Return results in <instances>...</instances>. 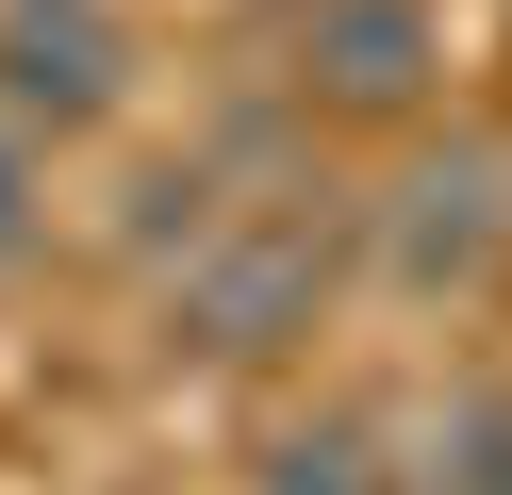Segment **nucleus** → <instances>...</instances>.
<instances>
[{
  "mask_svg": "<svg viewBox=\"0 0 512 495\" xmlns=\"http://www.w3.org/2000/svg\"><path fill=\"white\" fill-rule=\"evenodd\" d=\"M133 99V50H116L100 0H17L0 17V116L17 132H100Z\"/></svg>",
  "mask_w": 512,
  "mask_h": 495,
  "instance_id": "obj_3",
  "label": "nucleus"
},
{
  "mask_svg": "<svg viewBox=\"0 0 512 495\" xmlns=\"http://www.w3.org/2000/svg\"><path fill=\"white\" fill-rule=\"evenodd\" d=\"M413 495H512V380H463L430 429H413Z\"/></svg>",
  "mask_w": 512,
  "mask_h": 495,
  "instance_id": "obj_5",
  "label": "nucleus"
},
{
  "mask_svg": "<svg viewBox=\"0 0 512 495\" xmlns=\"http://www.w3.org/2000/svg\"><path fill=\"white\" fill-rule=\"evenodd\" d=\"M496 248H512V165H496V149H430V165L397 182L380 264H397L413 297H463V281H496Z\"/></svg>",
  "mask_w": 512,
  "mask_h": 495,
  "instance_id": "obj_4",
  "label": "nucleus"
},
{
  "mask_svg": "<svg viewBox=\"0 0 512 495\" xmlns=\"http://www.w3.org/2000/svg\"><path fill=\"white\" fill-rule=\"evenodd\" d=\"M430 66H446L430 0H298V99H331V116H413Z\"/></svg>",
  "mask_w": 512,
  "mask_h": 495,
  "instance_id": "obj_2",
  "label": "nucleus"
},
{
  "mask_svg": "<svg viewBox=\"0 0 512 495\" xmlns=\"http://www.w3.org/2000/svg\"><path fill=\"white\" fill-rule=\"evenodd\" d=\"M265 495H380V446H364V429H281Z\"/></svg>",
  "mask_w": 512,
  "mask_h": 495,
  "instance_id": "obj_6",
  "label": "nucleus"
},
{
  "mask_svg": "<svg viewBox=\"0 0 512 495\" xmlns=\"http://www.w3.org/2000/svg\"><path fill=\"white\" fill-rule=\"evenodd\" d=\"M34 231H50V198H34V132H17V116H0V264H17V248H34Z\"/></svg>",
  "mask_w": 512,
  "mask_h": 495,
  "instance_id": "obj_7",
  "label": "nucleus"
},
{
  "mask_svg": "<svg viewBox=\"0 0 512 495\" xmlns=\"http://www.w3.org/2000/svg\"><path fill=\"white\" fill-rule=\"evenodd\" d=\"M314 297H331V231L314 215H248V231H199V248H182L166 330L199 363H248V347H281V330H314Z\"/></svg>",
  "mask_w": 512,
  "mask_h": 495,
  "instance_id": "obj_1",
  "label": "nucleus"
}]
</instances>
